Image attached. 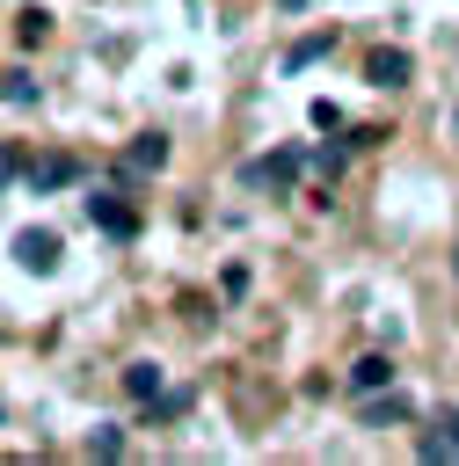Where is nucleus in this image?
Segmentation results:
<instances>
[{"instance_id":"dca6fc26","label":"nucleus","mask_w":459,"mask_h":466,"mask_svg":"<svg viewBox=\"0 0 459 466\" xmlns=\"http://www.w3.org/2000/svg\"><path fill=\"white\" fill-rule=\"evenodd\" d=\"M15 175H29V167H22V153H15V146H0V182H15Z\"/></svg>"},{"instance_id":"6e6552de","label":"nucleus","mask_w":459,"mask_h":466,"mask_svg":"<svg viewBox=\"0 0 459 466\" xmlns=\"http://www.w3.org/2000/svg\"><path fill=\"white\" fill-rule=\"evenodd\" d=\"M350 386H357V393L393 386V357H357V364H350Z\"/></svg>"},{"instance_id":"9b49d317","label":"nucleus","mask_w":459,"mask_h":466,"mask_svg":"<svg viewBox=\"0 0 459 466\" xmlns=\"http://www.w3.org/2000/svg\"><path fill=\"white\" fill-rule=\"evenodd\" d=\"M328 44H335V36H328V29H313V36H299V44L284 51V66H291V73H306L313 58H328Z\"/></svg>"},{"instance_id":"f3484780","label":"nucleus","mask_w":459,"mask_h":466,"mask_svg":"<svg viewBox=\"0 0 459 466\" xmlns=\"http://www.w3.org/2000/svg\"><path fill=\"white\" fill-rule=\"evenodd\" d=\"M452 269H459V248H452Z\"/></svg>"},{"instance_id":"20e7f679","label":"nucleus","mask_w":459,"mask_h":466,"mask_svg":"<svg viewBox=\"0 0 459 466\" xmlns=\"http://www.w3.org/2000/svg\"><path fill=\"white\" fill-rule=\"evenodd\" d=\"M408 73H415V58H408L401 44H379V51L364 58V80H372V87H408Z\"/></svg>"},{"instance_id":"ddd939ff","label":"nucleus","mask_w":459,"mask_h":466,"mask_svg":"<svg viewBox=\"0 0 459 466\" xmlns=\"http://www.w3.org/2000/svg\"><path fill=\"white\" fill-rule=\"evenodd\" d=\"M87 459H124V430L95 422V430H87Z\"/></svg>"},{"instance_id":"4468645a","label":"nucleus","mask_w":459,"mask_h":466,"mask_svg":"<svg viewBox=\"0 0 459 466\" xmlns=\"http://www.w3.org/2000/svg\"><path fill=\"white\" fill-rule=\"evenodd\" d=\"M15 36H22V44H44V36H51V15H44V7H22V15H15Z\"/></svg>"},{"instance_id":"1a4fd4ad","label":"nucleus","mask_w":459,"mask_h":466,"mask_svg":"<svg viewBox=\"0 0 459 466\" xmlns=\"http://www.w3.org/2000/svg\"><path fill=\"white\" fill-rule=\"evenodd\" d=\"M124 393L153 408V400H160V364H146V357H138V364H124Z\"/></svg>"},{"instance_id":"f03ea898","label":"nucleus","mask_w":459,"mask_h":466,"mask_svg":"<svg viewBox=\"0 0 459 466\" xmlns=\"http://www.w3.org/2000/svg\"><path fill=\"white\" fill-rule=\"evenodd\" d=\"M15 262H22L29 277H51V269H58V233H51V226H22V233H15Z\"/></svg>"},{"instance_id":"2eb2a0df","label":"nucleus","mask_w":459,"mask_h":466,"mask_svg":"<svg viewBox=\"0 0 459 466\" xmlns=\"http://www.w3.org/2000/svg\"><path fill=\"white\" fill-rule=\"evenodd\" d=\"M306 116H313V131H342V109H335V102H328V95H321V102H313V109H306Z\"/></svg>"},{"instance_id":"423d86ee","label":"nucleus","mask_w":459,"mask_h":466,"mask_svg":"<svg viewBox=\"0 0 459 466\" xmlns=\"http://www.w3.org/2000/svg\"><path fill=\"white\" fill-rule=\"evenodd\" d=\"M160 167H168V138L160 131H146V138L124 146V175H160Z\"/></svg>"},{"instance_id":"39448f33","label":"nucleus","mask_w":459,"mask_h":466,"mask_svg":"<svg viewBox=\"0 0 459 466\" xmlns=\"http://www.w3.org/2000/svg\"><path fill=\"white\" fill-rule=\"evenodd\" d=\"M87 218H95L109 240H138V211H131V204H117V197H87Z\"/></svg>"},{"instance_id":"f257e3e1","label":"nucleus","mask_w":459,"mask_h":466,"mask_svg":"<svg viewBox=\"0 0 459 466\" xmlns=\"http://www.w3.org/2000/svg\"><path fill=\"white\" fill-rule=\"evenodd\" d=\"M299 167H313V153L284 146V153H270V160H248V167H240V182H248V189H277V197H284V189L299 182Z\"/></svg>"},{"instance_id":"9d476101","label":"nucleus","mask_w":459,"mask_h":466,"mask_svg":"<svg viewBox=\"0 0 459 466\" xmlns=\"http://www.w3.org/2000/svg\"><path fill=\"white\" fill-rule=\"evenodd\" d=\"M364 422H408V400L393 386H379V393H364Z\"/></svg>"},{"instance_id":"7ed1b4c3","label":"nucleus","mask_w":459,"mask_h":466,"mask_svg":"<svg viewBox=\"0 0 459 466\" xmlns=\"http://www.w3.org/2000/svg\"><path fill=\"white\" fill-rule=\"evenodd\" d=\"M415 459H430V466H459V415H437V422L415 437Z\"/></svg>"},{"instance_id":"0eeeda50","label":"nucleus","mask_w":459,"mask_h":466,"mask_svg":"<svg viewBox=\"0 0 459 466\" xmlns=\"http://www.w3.org/2000/svg\"><path fill=\"white\" fill-rule=\"evenodd\" d=\"M66 182H80V160H73V153L29 160V189H36V197H44V189H66Z\"/></svg>"},{"instance_id":"f8f14e48","label":"nucleus","mask_w":459,"mask_h":466,"mask_svg":"<svg viewBox=\"0 0 459 466\" xmlns=\"http://www.w3.org/2000/svg\"><path fill=\"white\" fill-rule=\"evenodd\" d=\"M0 102H7V109H36V80H29L22 66H15V73L0 80Z\"/></svg>"}]
</instances>
